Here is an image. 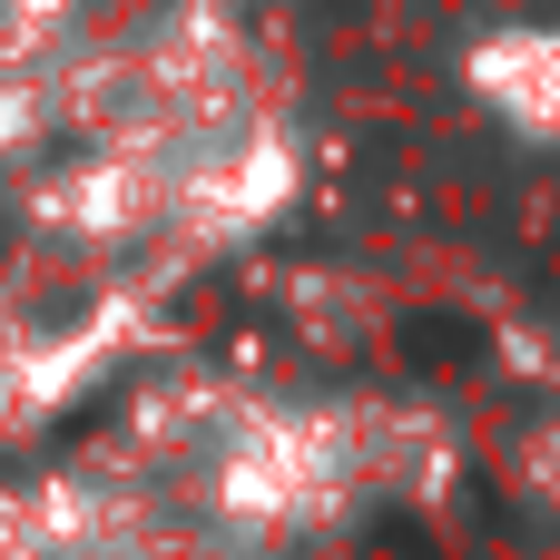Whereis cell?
<instances>
[{
	"mask_svg": "<svg viewBox=\"0 0 560 560\" xmlns=\"http://www.w3.org/2000/svg\"><path fill=\"white\" fill-rule=\"evenodd\" d=\"M482 98H502L522 128H560V30H522V39H492L472 59Z\"/></svg>",
	"mask_w": 560,
	"mask_h": 560,
	"instance_id": "cell-1",
	"label": "cell"
}]
</instances>
